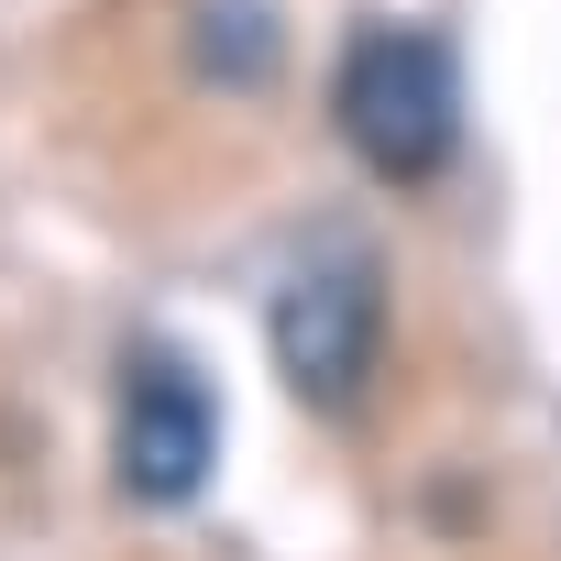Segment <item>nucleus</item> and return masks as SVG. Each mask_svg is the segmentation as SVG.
Returning a JSON list of instances; mask_svg holds the SVG:
<instances>
[{
    "mask_svg": "<svg viewBox=\"0 0 561 561\" xmlns=\"http://www.w3.org/2000/svg\"><path fill=\"white\" fill-rule=\"evenodd\" d=\"M386 331H397V287H386V253L364 231H320L309 253H287L264 298V353L287 375L298 408L353 419L386 375Z\"/></svg>",
    "mask_w": 561,
    "mask_h": 561,
    "instance_id": "1",
    "label": "nucleus"
},
{
    "mask_svg": "<svg viewBox=\"0 0 561 561\" xmlns=\"http://www.w3.org/2000/svg\"><path fill=\"white\" fill-rule=\"evenodd\" d=\"M331 122L353 144V165H375L386 187H430L462 144V67L430 23H353L331 56Z\"/></svg>",
    "mask_w": 561,
    "mask_h": 561,
    "instance_id": "2",
    "label": "nucleus"
},
{
    "mask_svg": "<svg viewBox=\"0 0 561 561\" xmlns=\"http://www.w3.org/2000/svg\"><path fill=\"white\" fill-rule=\"evenodd\" d=\"M111 473L133 506H198L220 473V386L198 353L176 342H133L122 353V408H111Z\"/></svg>",
    "mask_w": 561,
    "mask_h": 561,
    "instance_id": "3",
    "label": "nucleus"
}]
</instances>
